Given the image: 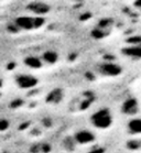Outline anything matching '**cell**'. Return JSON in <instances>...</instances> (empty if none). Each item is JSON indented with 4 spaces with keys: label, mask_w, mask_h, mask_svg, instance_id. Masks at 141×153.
Segmentation results:
<instances>
[{
    "label": "cell",
    "mask_w": 141,
    "mask_h": 153,
    "mask_svg": "<svg viewBox=\"0 0 141 153\" xmlns=\"http://www.w3.org/2000/svg\"><path fill=\"white\" fill-rule=\"evenodd\" d=\"M90 121L96 128L107 129L113 122V117L108 109H100L90 117Z\"/></svg>",
    "instance_id": "obj_1"
},
{
    "label": "cell",
    "mask_w": 141,
    "mask_h": 153,
    "mask_svg": "<svg viewBox=\"0 0 141 153\" xmlns=\"http://www.w3.org/2000/svg\"><path fill=\"white\" fill-rule=\"evenodd\" d=\"M40 18H31V17H19L16 20V25L18 28L23 29V30H31V29L39 28L40 25L37 23Z\"/></svg>",
    "instance_id": "obj_2"
},
{
    "label": "cell",
    "mask_w": 141,
    "mask_h": 153,
    "mask_svg": "<svg viewBox=\"0 0 141 153\" xmlns=\"http://www.w3.org/2000/svg\"><path fill=\"white\" fill-rule=\"evenodd\" d=\"M120 67L113 63H106L100 66V73L107 76H117L118 74H120Z\"/></svg>",
    "instance_id": "obj_3"
},
{
    "label": "cell",
    "mask_w": 141,
    "mask_h": 153,
    "mask_svg": "<svg viewBox=\"0 0 141 153\" xmlns=\"http://www.w3.org/2000/svg\"><path fill=\"white\" fill-rule=\"evenodd\" d=\"M122 53L131 59H141V43H134V45L125 48Z\"/></svg>",
    "instance_id": "obj_4"
},
{
    "label": "cell",
    "mask_w": 141,
    "mask_h": 153,
    "mask_svg": "<svg viewBox=\"0 0 141 153\" xmlns=\"http://www.w3.org/2000/svg\"><path fill=\"white\" fill-rule=\"evenodd\" d=\"M17 83L22 88H30L37 85V79L30 75H21L17 78Z\"/></svg>",
    "instance_id": "obj_5"
},
{
    "label": "cell",
    "mask_w": 141,
    "mask_h": 153,
    "mask_svg": "<svg viewBox=\"0 0 141 153\" xmlns=\"http://www.w3.org/2000/svg\"><path fill=\"white\" fill-rule=\"evenodd\" d=\"M76 142L81 143V144H87V143H90L94 141V136L93 133H90V131L87 130H82L79 132L76 133L75 136Z\"/></svg>",
    "instance_id": "obj_6"
},
{
    "label": "cell",
    "mask_w": 141,
    "mask_h": 153,
    "mask_svg": "<svg viewBox=\"0 0 141 153\" xmlns=\"http://www.w3.org/2000/svg\"><path fill=\"white\" fill-rule=\"evenodd\" d=\"M30 10L33 12V13L38 14V16H41V14H44L46 13L48 11V7L46 6L45 4H32L30 6Z\"/></svg>",
    "instance_id": "obj_7"
},
{
    "label": "cell",
    "mask_w": 141,
    "mask_h": 153,
    "mask_svg": "<svg viewBox=\"0 0 141 153\" xmlns=\"http://www.w3.org/2000/svg\"><path fill=\"white\" fill-rule=\"evenodd\" d=\"M136 109H137V102L136 100L134 99H129L125 102V105L122 106V110H125V112H127V114H134L136 111Z\"/></svg>",
    "instance_id": "obj_8"
},
{
    "label": "cell",
    "mask_w": 141,
    "mask_h": 153,
    "mask_svg": "<svg viewBox=\"0 0 141 153\" xmlns=\"http://www.w3.org/2000/svg\"><path fill=\"white\" fill-rule=\"evenodd\" d=\"M129 130L134 133H141V119H132L129 122Z\"/></svg>",
    "instance_id": "obj_9"
},
{
    "label": "cell",
    "mask_w": 141,
    "mask_h": 153,
    "mask_svg": "<svg viewBox=\"0 0 141 153\" xmlns=\"http://www.w3.org/2000/svg\"><path fill=\"white\" fill-rule=\"evenodd\" d=\"M42 59H43L44 62L48 63V64H52V63L56 62V59H57V54H56L55 52H53V51H46V52L43 54Z\"/></svg>",
    "instance_id": "obj_10"
},
{
    "label": "cell",
    "mask_w": 141,
    "mask_h": 153,
    "mask_svg": "<svg viewBox=\"0 0 141 153\" xmlns=\"http://www.w3.org/2000/svg\"><path fill=\"white\" fill-rule=\"evenodd\" d=\"M25 64H27L29 67H32V68H39V67L42 65V62L41 59H35L33 56H30V57H27L25 59Z\"/></svg>",
    "instance_id": "obj_11"
},
{
    "label": "cell",
    "mask_w": 141,
    "mask_h": 153,
    "mask_svg": "<svg viewBox=\"0 0 141 153\" xmlns=\"http://www.w3.org/2000/svg\"><path fill=\"white\" fill-rule=\"evenodd\" d=\"M136 4H137L136 6H138V7H140V8H141V1H138V2H136Z\"/></svg>",
    "instance_id": "obj_12"
}]
</instances>
